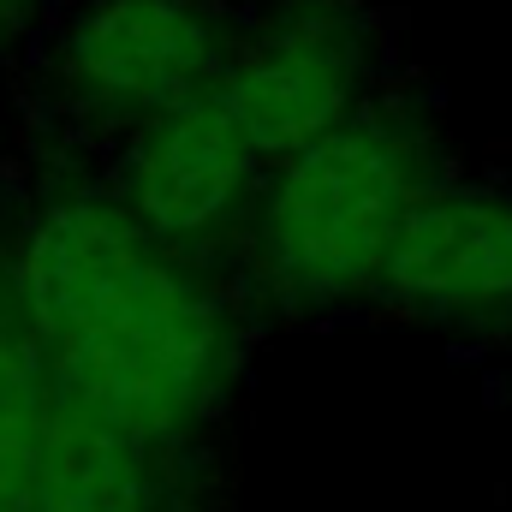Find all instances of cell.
Masks as SVG:
<instances>
[{"label": "cell", "mask_w": 512, "mask_h": 512, "mask_svg": "<svg viewBox=\"0 0 512 512\" xmlns=\"http://www.w3.org/2000/svg\"><path fill=\"white\" fill-rule=\"evenodd\" d=\"M227 60L233 24L209 0H78L54 30L48 84L72 120L131 137L215 90Z\"/></svg>", "instance_id": "obj_3"}, {"label": "cell", "mask_w": 512, "mask_h": 512, "mask_svg": "<svg viewBox=\"0 0 512 512\" xmlns=\"http://www.w3.org/2000/svg\"><path fill=\"white\" fill-rule=\"evenodd\" d=\"M48 411H54L48 370L18 316V298H6L0 304V453H36Z\"/></svg>", "instance_id": "obj_8"}, {"label": "cell", "mask_w": 512, "mask_h": 512, "mask_svg": "<svg viewBox=\"0 0 512 512\" xmlns=\"http://www.w3.org/2000/svg\"><path fill=\"white\" fill-rule=\"evenodd\" d=\"M209 6H233V0H209Z\"/></svg>", "instance_id": "obj_10"}, {"label": "cell", "mask_w": 512, "mask_h": 512, "mask_svg": "<svg viewBox=\"0 0 512 512\" xmlns=\"http://www.w3.org/2000/svg\"><path fill=\"white\" fill-rule=\"evenodd\" d=\"M12 298L54 399L155 453L197 435L233 393L245 346L227 298L149 239L114 191H60L30 215Z\"/></svg>", "instance_id": "obj_1"}, {"label": "cell", "mask_w": 512, "mask_h": 512, "mask_svg": "<svg viewBox=\"0 0 512 512\" xmlns=\"http://www.w3.org/2000/svg\"><path fill=\"white\" fill-rule=\"evenodd\" d=\"M376 42L358 0H268V12L233 36L221 102L251 149L280 167L358 120L376 96Z\"/></svg>", "instance_id": "obj_4"}, {"label": "cell", "mask_w": 512, "mask_h": 512, "mask_svg": "<svg viewBox=\"0 0 512 512\" xmlns=\"http://www.w3.org/2000/svg\"><path fill=\"white\" fill-rule=\"evenodd\" d=\"M30 12H36V0H0V48H6L12 36H24Z\"/></svg>", "instance_id": "obj_9"}, {"label": "cell", "mask_w": 512, "mask_h": 512, "mask_svg": "<svg viewBox=\"0 0 512 512\" xmlns=\"http://www.w3.org/2000/svg\"><path fill=\"white\" fill-rule=\"evenodd\" d=\"M30 512H161L155 447L72 399H54Z\"/></svg>", "instance_id": "obj_7"}, {"label": "cell", "mask_w": 512, "mask_h": 512, "mask_svg": "<svg viewBox=\"0 0 512 512\" xmlns=\"http://www.w3.org/2000/svg\"><path fill=\"white\" fill-rule=\"evenodd\" d=\"M262 173L268 161L239 131L221 90H203L126 137L114 197L149 239L185 256L251 227Z\"/></svg>", "instance_id": "obj_5"}, {"label": "cell", "mask_w": 512, "mask_h": 512, "mask_svg": "<svg viewBox=\"0 0 512 512\" xmlns=\"http://www.w3.org/2000/svg\"><path fill=\"white\" fill-rule=\"evenodd\" d=\"M435 185L429 131L370 102L358 120L262 173L245 227L256 286L286 310H340L382 292L399 227Z\"/></svg>", "instance_id": "obj_2"}, {"label": "cell", "mask_w": 512, "mask_h": 512, "mask_svg": "<svg viewBox=\"0 0 512 512\" xmlns=\"http://www.w3.org/2000/svg\"><path fill=\"white\" fill-rule=\"evenodd\" d=\"M382 298L453 322L512 310V197L447 179L423 191L382 268Z\"/></svg>", "instance_id": "obj_6"}]
</instances>
